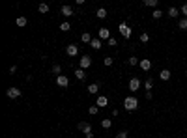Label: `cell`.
<instances>
[{"mask_svg":"<svg viewBox=\"0 0 187 138\" xmlns=\"http://www.w3.org/2000/svg\"><path fill=\"white\" fill-rule=\"evenodd\" d=\"M124 108L127 110V112H133V110H137L139 108V99L137 97H125L124 99Z\"/></svg>","mask_w":187,"mask_h":138,"instance_id":"6da1fadb","label":"cell"},{"mask_svg":"<svg viewBox=\"0 0 187 138\" xmlns=\"http://www.w3.org/2000/svg\"><path fill=\"white\" fill-rule=\"evenodd\" d=\"M90 65H92V58H90L88 54H84L82 58H80V62H79V67L80 69H88Z\"/></svg>","mask_w":187,"mask_h":138,"instance_id":"7a4b0ae2","label":"cell"},{"mask_svg":"<svg viewBox=\"0 0 187 138\" xmlns=\"http://www.w3.org/2000/svg\"><path fill=\"white\" fill-rule=\"evenodd\" d=\"M6 95L9 97V99H19V97H21V90L19 88H8Z\"/></svg>","mask_w":187,"mask_h":138,"instance_id":"3957f363","label":"cell"},{"mask_svg":"<svg viewBox=\"0 0 187 138\" xmlns=\"http://www.w3.org/2000/svg\"><path fill=\"white\" fill-rule=\"evenodd\" d=\"M118 28H120V34H122L125 39H129V38H131V28H129V26H127V24H125V23H122V24H120Z\"/></svg>","mask_w":187,"mask_h":138,"instance_id":"277c9868","label":"cell"},{"mask_svg":"<svg viewBox=\"0 0 187 138\" xmlns=\"http://www.w3.org/2000/svg\"><path fill=\"white\" fill-rule=\"evenodd\" d=\"M77 127H79V131L84 132V134H90V132H92V125H90L88 121H80Z\"/></svg>","mask_w":187,"mask_h":138,"instance_id":"5b68a950","label":"cell"},{"mask_svg":"<svg viewBox=\"0 0 187 138\" xmlns=\"http://www.w3.org/2000/svg\"><path fill=\"white\" fill-rule=\"evenodd\" d=\"M65 54L71 56V58H75V56L79 54V47H77V45H68V47H65Z\"/></svg>","mask_w":187,"mask_h":138,"instance_id":"8992f818","label":"cell"},{"mask_svg":"<svg viewBox=\"0 0 187 138\" xmlns=\"http://www.w3.org/2000/svg\"><path fill=\"white\" fill-rule=\"evenodd\" d=\"M95 105H97L99 108H105V106L109 105V99H107V95H97V99H95Z\"/></svg>","mask_w":187,"mask_h":138,"instance_id":"52a82bcc","label":"cell"},{"mask_svg":"<svg viewBox=\"0 0 187 138\" xmlns=\"http://www.w3.org/2000/svg\"><path fill=\"white\" fill-rule=\"evenodd\" d=\"M139 88H140V80L137 79V76H133V79L129 80V90L131 91H137Z\"/></svg>","mask_w":187,"mask_h":138,"instance_id":"ba28073f","label":"cell"},{"mask_svg":"<svg viewBox=\"0 0 187 138\" xmlns=\"http://www.w3.org/2000/svg\"><path fill=\"white\" fill-rule=\"evenodd\" d=\"M60 13H62L64 17H71L75 11H73V8H71V6H62V8H60Z\"/></svg>","mask_w":187,"mask_h":138,"instance_id":"9c48e42d","label":"cell"},{"mask_svg":"<svg viewBox=\"0 0 187 138\" xmlns=\"http://www.w3.org/2000/svg\"><path fill=\"white\" fill-rule=\"evenodd\" d=\"M99 39L103 41V39H110V32H109V28H99Z\"/></svg>","mask_w":187,"mask_h":138,"instance_id":"30bf717a","label":"cell"},{"mask_svg":"<svg viewBox=\"0 0 187 138\" xmlns=\"http://www.w3.org/2000/svg\"><path fill=\"white\" fill-rule=\"evenodd\" d=\"M68 76H64V75H60V76H56V84L60 86V88H65V86H68Z\"/></svg>","mask_w":187,"mask_h":138,"instance_id":"8fae6325","label":"cell"},{"mask_svg":"<svg viewBox=\"0 0 187 138\" xmlns=\"http://www.w3.org/2000/svg\"><path fill=\"white\" fill-rule=\"evenodd\" d=\"M139 67L142 69V71H150V69H151V62H150V60H140Z\"/></svg>","mask_w":187,"mask_h":138,"instance_id":"7c38bea8","label":"cell"},{"mask_svg":"<svg viewBox=\"0 0 187 138\" xmlns=\"http://www.w3.org/2000/svg\"><path fill=\"white\" fill-rule=\"evenodd\" d=\"M170 76H172V75H170L169 69H161V73H159V79L161 80H170Z\"/></svg>","mask_w":187,"mask_h":138,"instance_id":"4fadbf2b","label":"cell"},{"mask_svg":"<svg viewBox=\"0 0 187 138\" xmlns=\"http://www.w3.org/2000/svg\"><path fill=\"white\" fill-rule=\"evenodd\" d=\"M97 91H99V84H97V82H94V84H90V86H88V93L95 95Z\"/></svg>","mask_w":187,"mask_h":138,"instance_id":"5bb4252c","label":"cell"},{"mask_svg":"<svg viewBox=\"0 0 187 138\" xmlns=\"http://www.w3.org/2000/svg\"><path fill=\"white\" fill-rule=\"evenodd\" d=\"M166 13H169V17H172V19H176V17L180 15V11H178V9H176L174 6H170V8H169V11H166Z\"/></svg>","mask_w":187,"mask_h":138,"instance_id":"9a60e30c","label":"cell"},{"mask_svg":"<svg viewBox=\"0 0 187 138\" xmlns=\"http://www.w3.org/2000/svg\"><path fill=\"white\" fill-rule=\"evenodd\" d=\"M80 39H82V43H88V45L92 43V35H90L88 32H84L82 35H80Z\"/></svg>","mask_w":187,"mask_h":138,"instance_id":"2e32d148","label":"cell"},{"mask_svg":"<svg viewBox=\"0 0 187 138\" xmlns=\"http://www.w3.org/2000/svg\"><path fill=\"white\" fill-rule=\"evenodd\" d=\"M90 47H92V49H95V50H99V49H101V39H92Z\"/></svg>","mask_w":187,"mask_h":138,"instance_id":"e0dca14e","label":"cell"},{"mask_svg":"<svg viewBox=\"0 0 187 138\" xmlns=\"http://www.w3.org/2000/svg\"><path fill=\"white\" fill-rule=\"evenodd\" d=\"M95 15H97L99 19H105V17H107V9H105V8H99L97 11H95Z\"/></svg>","mask_w":187,"mask_h":138,"instance_id":"ac0fdd59","label":"cell"},{"mask_svg":"<svg viewBox=\"0 0 187 138\" xmlns=\"http://www.w3.org/2000/svg\"><path fill=\"white\" fill-rule=\"evenodd\" d=\"M144 88H146V91H150L151 88H154V80H151V79H146V80H144Z\"/></svg>","mask_w":187,"mask_h":138,"instance_id":"d6986e66","label":"cell"},{"mask_svg":"<svg viewBox=\"0 0 187 138\" xmlns=\"http://www.w3.org/2000/svg\"><path fill=\"white\" fill-rule=\"evenodd\" d=\"M75 76H77V79L79 80H84V76H86V75H84V69H77V71H75Z\"/></svg>","mask_w":187,"mask_h":138,"instance_id":"ffe728a7","label":"cell"},{"mask_svg":"<svg viewBox=\"0 0 187 138\" xmlns=\"http://www.w3.org/2000/svg\"><path fill=\"white\" fill-rule=\"evenodd\" d=\"M178 26H180V30H187V17H183V19H180Z\"/></svg>","mask_w":187,"mask_h":138,"instance_id":"44dd1931","label":"cell"},{"mask_svg":"<svg viewBox=\"0 0 187 138\" xmlns=\"http://www.w3.org/2000/svg\"><path fill=\"white\" fill-rule=\"evenodd\" d=\"M110 125H112L110 120H101V127H103V129H110Z\"/></svg>","mask_w":187,"mask_h":138,"instance_id":"7402d4cb","label":"cell"},{"mask_svg":"<svg viewBox=\"0 0 187 138\" xmlns=\"http://www.w3.org/2000/svg\"><path fill=\"white\" fill-rule=\"evenodd\" d=\"M38 9H39V13H47V11H49V4H45V2H43V4H39V8H38Z\"/></svg>","mask_w":187,"mask_h":138,"instance_id":"603a6c76","label":"cell"},{"mask_svg":"<svg viewBox=\"0 0 187 138\" xmlns=\"http://www.w3.org/2000/svg\"><path fill=\"white\" fill-rule=\"evenodd\" d=\"M139 64H140L139 58H135V56H131V58H129V65H131V67H135V65H139Z\"/></svg>","mask_w":187,"mask_h":138,"instance_id":"cb8c5ba5","label":"cell"},{"mask_svg":"<svg viewBox=\"0 0 187 138\" xmlns=\"http://www.w3.org/2000/svg\"><path fill=\"white\" fill-rule=\"evenodd\" d=\"M26 23H28L26 17H19L17 19V26H26Z\"/></svg>","mask_w":187,"mask_h":138,"instance_id":"d4e9b609","label":"cell"},{"mask_svg":"<svg viewBox=\"0 0 187 138\" xmlns=\"http://www.w3.org/2000/svg\"><path fill=\"white\" fill-rule=\"evenodd\" d=\"M69 28H71L69 23H62V24H60V30H62V32H69Z\"/></svg>","mask_w":187,"mask_h":138,"instance_id":"484cf974","label":"cell"},{"mask_svg":"<svg viewBox=\"0 0 187 138\" xmlns=\"http://www.w3.org/2000/svg\"><path fill=\"white\" fill-rule=\"evenodd\" d=\"M97 110H99V106H97V105H94V106H90V108H88L90 116H95V114H97Z\"/></svg>","mask_w":187,"mask_h":138,"instance_id":"4316f807","label":"cell"},{"mask_svg":"<svg viewBox=\"0 0 187 138\" xmlns=\"http://www.w3.org/2000/svg\"><path fill=\"white\" fill-rule=\"evenodd\" d=\"M144 6H150V8H155V6H157V0H144Z\"/></svg>","mask_w":187,"mask_h":138,"instance_id":"83f0119b","label":"cell"},{"mask_svg":"<svg viewBox=\"0 0 187 138\" xmlns=\"http://www.w3.org/2000/svg\"><path fill=\"white\" fill-rule=\"evenodd\" d=\"M53 73L56 75V76H60V73H62V67H60L58 64H56V65H53Z\"/></svg>","mask_w":187,"mask_h":138,"instance_id":"f1b7e54d","label":"cell"},{"mask_svg":"<svg viewBox=\"0 0 187 138\" xmlns=\"http://www.w3.org/2000/svg\"><path fill=\"white\" fill-rule=\"evenodd\" d=\"M161 15H163V11H161V9H154L151 17H154V19H161Z\"/></svg>","mask_w":187,"mask_h":138,"instance_id":"f546056e","label":"cell"},{"mask_svg":"<svg viewBox=\"0 0 187 138\" xmlns=\"http://www.w3.org/2000/svg\"><path fill=\"white\" fill-rule=\"evenodd\" d=\"M140 41H142V43H148V41H150V35L146 34V32H144V34H140Z\"/></svg>","mask_w":187,"mask_h":138,"instance_id":"4dcf8cb0","label":"cell"},{"mask_svg":"<svg viewBox=\"0 0 187 138\" xmlns=\"http://www.w3.org/2000/svg\"><path fill=\"white\" fill-rule=\"evenodd\" d=\"M103 62H105V65H112V62H114V58H110V56H107V58H105Z\"/></svg>","mask_w":187,"mask_h":138,"instance_id":"1f68e13d","label":"cell"},{"mask_svg":"<svg viewBox=\"0 0 187 138\" xmlns=\"http://www.w3.org/2000/svg\"><path fill=\"white\" fill-rule=\"evenodd\" d=\"M118 136H120V138H127V136H129V132H127V131H120V132H118Z\"/></svg>","mask_w":187,"mask_h":138,"instance_id":"d6a6232c","label":"cell"},{"mask_svg":"<svg viewBox=\"0 0 187 138\" xmlns=\"http://www.w3.org/2000/svg\"><path fill=\"white\" fill-rule=\"evenodd\" d=\"M109 45H110V47H116L118 43H116V39H114V38H110V39H109Z\"/></svg>","mask_w":187,"mask_h":138,"instance_id":"836d02e7","label":"cell"},{"mask_svg":"<svg viewBox=\"0 0 187 138\" xmlns=\"http://www.w3.org/2000/svg\"><path fill=\"white\" fill-rule=\"evenodd\" d=\"M181 15H185V17H187V4L181 6Z\"/></svg>","mask_w":187,"mask_h":138,"instance_id":"e575fe53","label":"cell"},{"mask_svg":"<svg viewBox=\"0 0 187 138\" xmlns=\"http://www.w3.org/2000/svg\"><path fill=\"white\" fill-rule=\"evenodd\" d=\"M86 138H94V134H92V132H90V134H86Z\"/></svg>","mask_w":187,"mask_h":138,"instance_id":"d590c367","label":"cell"},{"mask_svg":"<svg viewBox=\"0 0 187 138\" xmlns=\"http://www.w3.org/2000/svg\"><path fill=\"white\" fill-rule=\"evenodd\" d=\"M185 75H187V69H185Z\"/></svg>","mask_w":187,"mask_h":138,"instance_id":"8d00e7d4","label":"cell"},{"mask_svg":"<svg viewBox=\"0 0 187 138\" xmlns=\"http://www.w3.org/2000/svg\"><path fill=\"white\" fill-rule=\"evenodd\" d=\"M114 138H120V136H114Z\"/></svg>","mask_w":187,"mask_h":138,"instance_id":"74e56055","label":"cell"}]
</instances>
